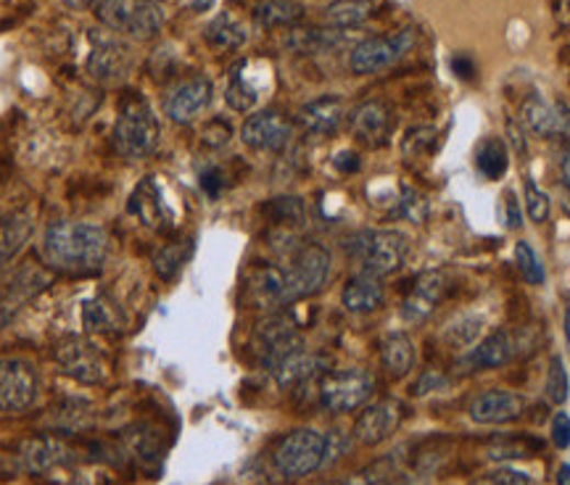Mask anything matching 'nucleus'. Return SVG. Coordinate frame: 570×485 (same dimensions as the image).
Returning a JSON list of instances; mask_svg holds the SVG:
<instances>
[{
    "label": "nucleus",
    "instance_id": "18",
    "mask_svg": "<svg viewBox=\"0 0 570 485\" xmlns=\"http://www.w3.org/2000/svg\"><path fill=\"white\" fill-rule=\"evenodd\" d=\"M447 291V274L442 270H428L423 272L415 283L410 285L407 296L402 301V317L404 323H423L431 314L436 312L438 301L444 298Z\"/></svg>",
    "mask_w": 570,
    "mask_h": 485
},
{
    "label": "nucleus",
    "instance_id": "34",
    "mask_svg": "<svg viewBox=\"0 0 570 485\" xmlns=\"http://www.w3.org/2000/svg\"><path fill=\"white\" fill-rule=\"evenodd\" d=\"M301 16H304V5L297 0H261L254 9V19L267 30L286 27V24L299 22Z\"/></svg>",
    "mask_w": 570,
    "mask_h": 485
},
{
    "label": "nucleus",
    "instance_id": "32",
    "mask_svg": "<svg viewBox=\"0 0 570 485\" xmlns=\"http://www.w3.org/2000/svg\"><path fill=\"white\" fill-rule=\"evenodd\" d=\"M248 61H241L238 67L233 69L231 82H227L225 90V103L238 114H246L259 103V88L248 80Z\"/></svg>",
    "mask_w": 570,
    "mask_h": 485
},
{
    "label": "nucleus",
    "instance_id": "52",
    "mask_svg": "<svg viewBox=\"0 0 570 485\" xmlns=\"http://www.w3.org/2000/svg\"><path fill=\"white\" fill-rule=\"evenodd\" d=\"M201 188H204L209 195H220V190H222V172H220V169H209V172L201 174Z\"/></svg>",
    "mask_w": 570,
    "mask_h": 485
},
{
    "label": "nucleus",
    "instance_id": "16",
    "mask_svg": "<svg viewBox=\"0 0 570 485\" xmlns=\"http://www.w3.org/2000/svg\"><path fill=\"white\" fill-rule=\"evenodd\" d=\"M521 124L526 133L539 137L570 135V109L566 103H549L541 95H528L521 103Z\"/></svg>",
    "mask_w": 570,
    "mask_h": 485
},
{
    "label": "nucleus",
    "instance_id": "24",
    "mask_svg": "<svg viewBox=\"0 0 570 485\" xmlns=\"http://www.w3.org/2000/svg\"><path fill=\"white\" fill-rule=\"evenodd\" d=\"M346 116V106L338 95H320L301 106L299 124L310 135H333Z\"/></svg>",
    "mask_w": 570,
    "mask_h": 485
},
{
    "label": "nucleus",
    "instance_id": "44",
    "mask_svg": "<svg viewBox=\"0 0 570 485\" xmlns=\"http://www.w3.org/2000/svg\"><path fill=\"white\" fill-rule=\"evenodd\" d=\"M399 214L407 216L415 225H423L425 216H428V199H425L423 193H417V190L404 188L402 201H399Z\"/></svg>",
    "mask_w": 570,
    "mask_h": 485
},
{
    "label": "nucleus",
    "instance_id": "56",
    "mask_svg": "<svg viewBox=\"0 0 570 485\" xmlns=\"http://www.w3.org/2000/svg\"><path fill=\"white\" fill-rule=\"evenodd\" d=\"M562 330H566V343L570 351V298H566V314H562Z\"/></svg>",
    "mask_w": 570,
    "mask_h": 485
},
{
    "label": "nucleus",
    "instance_id": "26",
    "mask_svg": "<svg viewBox=\"0 0 570 485\" xmlns=\"http://www.w3.org/2000/svg\"><path fill=\"white\" fill-rule=\"evenodd\" d=\"M340 301H344L346 312L351 314H370L383 306L385 301V287L380 283V278H372V274H354L349 283L344 285V293H340Z\"/></svg>",
    "mask_w": 570,
    "mask_h": 485
},
{
    "label": "nucleus",
    "instance_id": "49",
    "mask_svg": "<svg viewBox=\"0 0 570 485\" xmlns=\"http://www.w3.org/2000/svg\"><path fill=\"white\" fill-rule=\"evenodd\" d=\"M552 443L557 449H568L570 445V417L566 411H557L552 417Z\"/></svg>",
    "mask_w": 570,
    "mask_h": 485
},
{
    "label": "nucleus",
    "instance_id": "61",
    "mask_svg": "<svg viewBox=\"0 0 570 485\" xmlns=\"http://www.w3.org/2000/svg\"><path fill=\"white\" fill-rule=\"evenodd\" d=\"M568 11H570V0H568Z\"/></svg>",
    "mask_w": 570,
    "mask_h": 485
},
{
    "label": "nucleus",
    "instance_id": "27",
    "mask_svg": "<svg viewBox=\"0 0 570 485\" xmlns=\"http://www.w3.org/2000/svg\"><path fill=\"white\" fill-rule=\"evenodd\" d=\"M32 233H35V222L27 212H14L0 216V267L14 261L24 251Z\"/></svg>",
    "mask_w": 570,
    "mask_h": 485
},
{
    "label": "nucleus",
    "instance_id": "14",
    "mask_svg": "<svg viewBox=\"0 0 570 485\" xmlns=\"http://www.w3.org/2000/svg\"><path fill=\"white\" fill-rule=\"evenodd\" d=\"M293 137V122L283 111H259L241 127V140L254 150H283Z\"/></svg>",
    "mask_w": 570,
    "mask_h": 485
},
{
    "label": "nucleus",
    "instance_id": "53",
    "mask_svg": "<svg viewBox=\"0 0 570 485\" xmlns=\"http://www.w3.org/2000/svg\"><path fill=\"white\" fill-rule=\"evenodd\" d=\"M333 163H336L338 172L351 174V172H357V169H359V156L351 154V150H344V154L336 156V161H333Z\"/></svg>",
    "mask_w": 570,
    "mask_h": 485
},
{
    "label": "nucleus",
    "instance_id": "9",
    "mask_svg": "<svg viewBox=\"0 0 570 485\" xmlns=\"http://www.w3.org/2000/svg\"><path fill=\"white\" fill-rule=\"evenodd\" d=\"M331 278V253L320 243H310L293 257L291 270H286V306L293 301L320 293Z\"/></svg>",
    "mask_w": 570,
    "mask_h": 485
},
{
    "label": "nucleus",
    "instance_id": "22",
    "mask_svg": "<svg viewBox=\"0 0 570 485\" xmlns=\"http://www.w3.org/2000/svg\"><path fill=\"white\" fill-rule=\"evenodd\" d=\"M45 285H48V274L37 270V267H24V270L11 280L9 287L0 293V327L9 325L11 319L16 317V312L22 309L32 296H37Z\"/></svg>",
    "mask_w": 570,
    "mask_h": 485
},
{
    "label": "nucleus",
    "instance_id": "31",
    "mask_svg": "<svg viewBox=\"0 0 570 485\" xmlns=\"http://www.w3.org/2000/svg\"><path fill=\"white\" fill-rule=\"evenodd\" d=\"M376 14V3L372 0H333L325 9V22L333 30H354Z\"/></svg>",
    "mask_w": 570,
    "mask_h": 485
},
{
    "label": "nucleus",
    "instance_id": "51",
    "mask_svg": "<svg viewBox=\"0 0 570 485\" xmlns=\"http://www.w3.org/2000/svg\"><path fill=\"white\" fill-rule=\"evenodd\" d=\"M504 216H507L510 229L523 227V208H521V203H517L515 193H507V199H504Z\"/></svg>",
    "mask_w": 570,
    "mask_h": 485
},
{
    "label": "nucleus",
    "instance_id": "54",
    "mask_svg": "<svg viewBox=\"0 0 570 485\" xmlns=\"http://www.w3.org/2000/svg\"><path fill=\"white\" fill-rule=\"evenodd\" d=\"M507 135H510V140H513V146H515V150L517 154H526V140H523V133H521V127H517L515 122H507Z\"/></svg>",
    "mask_w": 570,
    "mask_h": 485
},
{
    "label": "nucleus",
    "instance_id": "19",
    "mask_svg": "<svg viewBox=\"0 0 570 485\" xmlns=\"http://www.w3.org/2000/svg\"><path fill=\"white\" fill-rule=\"evenodd\" d=\"M517 353V338L513 330L507 327H500V330L489 332L476 349H470L465 353V359L460 364L462 372H476V370H496V366H504Z\"/></svg>",
    "mask_w": 570,
    "mask_h": 485
},
{
    "label": "nucleus",
    "instance_id": "1",
    "mask_svg": "<svg viewBox=\"0 0 570 485\" xmlns=\"http://www.w3.org/2000/svg\"><path fill=\"white\" fill-rule=\"evenodd\" d=\"M43 257L58 272L88 278L107 264L109 235L88 222H54L43 235Z\"/></svg>",
    "mask_w": 570,
    "mask_h": 485
},
{
    "label": "nucleus",
    "instance_id": "12",
    "mask_svg": "<svg viewBox=\"0 0 570 485\" xmlns=\"http://www.w3.org/2000/svg\"><path fill=\"white\" fill-rule=\"evenodd\" d=\"M133 69V50L120 37L111 35H93L90 41V56H88V75L96 82L116 84Z\"/></svg>",
    "mask_w": 570,
    "mask_h": 485
},
{
    "label": "nucleus",
    "instance_id": "2",
    "mask_svg": "<svg viewBox=\"0 0 570 485\" xmlns=\"http://www.w3.org/2000/svg\"><path fill=\"white\" fill-rule=\"evenodd\" d=\"M410 240L399 229H362L349 240V257L362 274L389 278L407 261Z\"/></svg>",
    "mask_w": 570,
    "mask_h": 485
},
{
    "label": "nucleus",
    "instance_id": "62",
    "mask_svg": "<svg viewBox=\"0 0 570 485\" xmlns=\"http://www.w3.org/2000/svg\"><path fill=\"white\" fill-rule=\"evenodd\" d=\"M159 3H161V0H159Z\"/></svg>",
    "mask_w": 570,
    "mask_h": 485
},
{
    "label": "nucleus",
    "instance_id": "48",
    "mask_svg": "<svg viewBox=\"0 0 570 485\" xmlns=\"http://www.w3.org/2000/svg\"><path fill=\"white\" fill-rule=\"evenodd\" d=\"M227 140H231V124H225L222 120H214L204 129V143H206V146L222 148Z\"/></svg>",
    "mask_w": 570,
    "mask_h": 485
},
{
    "label": "nucleus",
    "instance_id": "47",
    "mask_svg": "<svg viewBox=\"0 0 570 485\" xmlns=\"http://www.w3.org/2000/svg\"><path fill=\"white\" fill-rule=\"evenodd\" d=\"M434 135H436L434 127L412 129V133L404 137V146L402 148L407 150V154H423L425 146H428V143H434Z\"/></svg>",
    "mask_w": 570,
    "mask_h": 485
},
{
    "label": "nucleus",
    "instance_id": "50",
    "mask_svg": "<svg viewBox=\"0 0 570 485\" xmlns=\"http://www.w3.org/2000/svg\"><path fill=\"white\" fill-rule=\"evenodd\" d=\"M557 167H560L562 188H566V195H568V201H570V137H562L560 156H557Z\"/></svg>",
    "mask_w": 570,
    "mask_h": 485
},
{
    "label": "nucleus",
    "instance_id": "60",
    "mask_svg": "<svg viewBox=\"0 0 570 485\" xmlns=\"http://www.w3.org/2000/svg\"><path fill=\"white\" fill-rule=\"evenodd\" d=\"M323 485H349V483H323Z\"/></svg>",
    "mask_w": 570,
    "mask_h": 485
},
{
    "label": "nucleus",
    "instance_id": "37",
    "mask_svg": "<svg viewBox=\"0 0 570 485\" xmlns=\"http://www.w3.org/2000/svg\"><path fill=\"white\" fill-rule=\"evenodd\" d=\"M338 32H320V30H293L288 32L286 45L297 54H320V50L336 45Z\"/></svg>",
    "mask_w": 570,
    "mask_h": 485
},
{
    "label": "nucleus",
    "instance_id": "30",
    "mask_svg": "<svg viewBox=\"0 0 570 485\" xmlns=\"http://www.w3.org/2000/svg\"><path fill=\"white\" fill-rule=\"evenodd\" d=\"M323 366H325V359L317 357V353L306 351L304 346V349L293 353V357H288L286 362L272 372V377L278 380V385H283V388H293V385L310 383L312 377H317L320 372H323Z\"/></svg>",
    "mask_w": 570,
    "mask_h": 485
},
{
    "label": "nucleus",
    "instance_id": "55",
    "mask_svg": "<svg viewBox=\"0 0 570 485\" xmlns=\"http://www.w3.org/2000/svg\"><path fill=\"white\" fill-rule=\"evenodd\" d=\"M64 3H67L71 11H85V9H93L96 11V5L101 3V0H64Z\"/></svg>",
    "mask_w": 570,
    "mask_h": 485
},
{
    "label": "nucleus",
    "instance_id": "21",
    "mask_svg": "<svg viewBox=\"0 0 570 485\" xmlns=\"http://www.w3.org/2000/svg\"><path fill=\"white\" fill-rule=\"evenodd\" d=\"M351 133L357 140H362L365 146H383L391 137L394 129V114L385 106L383 101H367L362 106H357L349 116Z\"/></svg>",
    "mask_w": 570,
    "mask_h": 485
},
{
    "label": "nucleus",
    "instance_id": "10",
    "mask_svg": "<svg viewBox=\"0 0 570 485\" xmlns=\"http://www.w3.org/2000/svg\"><path fill=\"white\" fill-rule=\"evenodd\" d=\"M41 377L35 366L24 359H0V411L3 415H22L37 402Z\"/></svg>",
    "mask_w": 570,
    "mask_h": 485
},
{
    "label": "nucleus",
    "instance_id": "40",
    "mask_svg": "<svg viewBox=\"0 0 570 485\" xmlns=\"http://www.w3.org/2000/svg\"><path fill=\"white\" fill-rule=\"evenodd\" d=\"M544 391H547V398L557 406H562L568 402V393H570V380H568V370H566V362H562V357H555L549 359V370H547V385H544Z\"/></svg>",
    "mask_w": 570,
    "mask_h": 485
},
{
    "label": "nucleus",
    "instance_id": "57",
    "mask_svg": "<svg viewBox=\"0 0 570 485\" xmlns=\"http://www.w3.org/2000/svg\"><path fill=\"white\" fill-rule=\"evenodd\" d=\"M557 485H570V464H562V467L557 470Z\"/></svg>",
    "mask_w": 570,
    "mask_h": 485
},
{
    "label": "nucleus",
    "instance_id": "17",
    "mask_svg": "<svg viewBox=\"0 0 570 485\" xmlns=\"http://www.w3.org/2000/svg\"><path fill=\"white\" fill-rule=\"evenodd\" d=\"M526 411V398L515 391L491 388L476 393L468 406V415L478 425H507L523 417Z\"/></svg>",
    "mask_w": 570,
    "mask_h": 485
},
{
    "label": "nucleus",
    "instance_id": "5",
    "mask_svg": "<svg viewBox=\"0 0 570 485\" xmlns=\"http://www.w3.org/2000/svg\"><path fill=\"white\" fill-rule=\"evenodd\" d=\"M96 16L103 27L130 35L135 41H150L164 27V11L159 0H101Z\"/></svg>",
    "mask_w": 570,
    "mask_h": 485
},
{
    "label": "nucleus",
    "instance_id": "45",
    "mask_svg": "<svg viewBox=\"0 0 570 485\" xmlns=\"http://www.w3.org/2000/svg\"><path fill=\"white\" fill-rule=\"evenodd\" d=\"M470 485H530V475L513 467H500L494 472H487V475L478 477Z\"/></svg>",
    "mask_w": 570,
    "mask_h": 485
},
{
    "label": "nucleus",
    "instance_id": "36",
    "mask_svg": "<svg viewBox=\"0 0 570 485\" xmlns=\"http://www.w3.org/2000/svg\"><path fill=\"white\" fill-rule=\"evenodd\" d=\"M190 257V243H167L154 253V270L161 280H175Z\"/></svg>",
    "mask_w": 570,
    "mask_h": 485
},
{
    "label": "nucleus",
    "instance_id": "11",
    "mask_svg": "<svg viewBox=\"0 0 570 485\" xmlns=\"http://www.w3.org/2000/svg\"><path fill=\"white\" fill-rule=\"evenodd\" d=\"M54 357L62 372L75 383L98 385L107 377V362L101 351L82 336H62L54 346Z\"/></svg>",
    "mask_w": 570,
    "mask_h": 485
},
{
    "label": "nucleus",
    "instance_id": "29",
    "mask_svg": "<svg viewBox=\"0 0 570 485\" xmlns=\"http://www.w3.org/2000/svg\"><path fill=\"white\" fill-rule=\"evenodd\" d=\"M380 362H383L391 377H404L415 370L417 353L407 332H389L383 338V343H380Z\"/></svg>",
    "mask_w": 570,
    "mask_h": 485
},
{
    "label": "nucleus",
    "instance_id": "25",
    "mask_svg": "<svg viewBox=\"0 0 570 485\" xmlns=\"http://www.w3.org/2000/svg\"><path fill=\"white\" fill-rule=\"evenodd\" d=\"M248 296L259 309H278L286 306V270L272 264H261L248 274Z\"/></svg>",
    "mask_w": 570,
    "mask_h": 485
},
{
    "label": "nucleus",
    "instance_id": "23",
    "mask_svg": "<svg viewBox=\"0 0 570 485\" xmlns=\"http://www.w3.org/2000/svg\"><path fill=\"white\" fill-rule=\"evenodd\" d=\"M127 208H130V214L141 222V225L156 229V233H161V229L169 227L167 206H164L161 190H159V185H156L154 177H146V180H143L141 185L133 190Z\"/></svg>",
    "mask_w": 570,
    "mask_h": 485
},
{
    "label": "nucleus",
    "instance_id": "15",
    "mask_svg": "<svg viewBox=\"0 0 570 485\" xmlns=\"http://www.w3.org/2000/svg\"><path fill=\"white\" fill-rule=\"evenodd\" d=\"M402 417H404V406L394 402V398H383V402L365 406L362 415H359L357 422H354V430H351L354 441L362 445L383 443L385 438L394 436L399 425H402Z\"/></svg>",
    "mask_w": 570,
    "mask_h": 485
},
{
    "label": "nucleus",
    "instance_id": "59",
    "mask_svg": "<svg viewBox=\"0 0 570 485\" xmlns=\"http://www.w3.org/2000/svg\"><path fill=\"white\" fill-rule=\"evenodd\" d=\"M378 485H417L415 481H407V477H399V481H389V483H378Z\"/></svg>",
    "mask_w": 570,
    "mask_h": 485
},
{
    "label": "nucleus",
    "instance_id": "46",
    "mask_svg": "<svg viewBox=\"0 0 570 485\" xmlns=\"http://www.w3.org/2000/svg\"><path fill=\"white\" fill-rule=\"evenodd\" d=\"M449 385V380L442 375V372L436 370H425L421 380H417L415 385H412V393L415 396H423V393H434V391H444Z\"/></svg>",
    "mask_w": 570,
    "mask_h": 485
},
{
    "label": "nucleus",
    "instance_id": "20",
    "mask_svg": "<svg viewBox=\"0 0 570 485\" xmlns=\"http://www.w3.org/2000/svg\"><path fill=\"white\" fill-rule=\"evenodd\" d=\"M69 459V443L58 436H35L19 445V462L30 475H45V472L64 467Z\"/></svg>",
    "mask_w": 570,
    "mask_h": 485
},
{
    "label": "nucleus",
    "instance_id": "41",
    "mask_svg": "<svg viewBox=\"0 0 570 485\" xmlns=\"http://www.w3.org/2000/svg\"><path fill=\"white\" fill-rule=\"evenodd\" d=\"M275 225H301L304 222V203L293 195H283V199H272L265 206Z\"/></svg>",
    "mask_w": 570,
    "mask_h": 485
},
{
    "label": "nucleus",
    "instance_id": "3",
    "mask_svg": "<svg viewBox=\"0 0 570 485\" xmlns=\"http://www.w3.org/2000/svg\"><path fill=\"white\" fill-rule=\"evenodd\" d=\"M159 120L146 98L127 95L120 103V116L114 124L116 150L127 159H146L159 146Z\"/></svg>",
    "mask_w": 570,
    "mask_h": 485
},
{
    "label": "nucleus",
    "instance_id": "8",
    "mask_svg": "<svg viewBox=\"0 0 570 485\" xmlns=\"http://www.w3.org/2000/svg\"><path fill=\"white\" fill-rule=\"evenodd\" d=\"M304 349L297 323L288 314H272L254 332V351L267 372H275L288 357Z\"/></svg>",
    "mask_w": 570,
    "mask_h": 485
},
{
    "label": "nucleus",
    "instance_id": "4",
    "mask_svg": "<svg viewBox=\"0 0 570 485\" xmlns=\"http://www.w3.org/2000/svg\"><path fill=\"white\" fill-rule=\"evenodd\" d=\"M272 464L283 481H301L327 464V432L299 428L283 436L272 451Z\"/></svg>",
    "mask_w": 570,
    "mask_h": 485
},
{
    "label": "nucleus",
    "instance_id": "38",
    "mask_svg": "<svg viewBox=\"0 0 570 485\" xmlns=\"http://www.w3.org/2000/svg\"><path fill=\"white\" fill-rule=\"evenodd\" d=\"M541 449V441L534 438H500L487 449V456L491 462H510V459L530 456L534 451Z\"/></svg>",
    "mask_w": 570,
    "mask_h": 485
},
{
    "label": "nucleus",
    "instance_id": "43",
    "mask_svg": "<svg viewBox=\"0 0 570 485\" xmlns=\"http://www.w3.org/2000/svg\"><path fill=\"white\" fill-rule=\"evenodd\" d=\"M478 330H481V319L460 317L447 327V332H444V336H447V340H451L457 349H468V346H473Z\"/></svg>",
    "mask_w": 570,
    "mask_h": 485
},
{
    "label": "nucleus",
    "instance_id": "42",
    "mask_svg": "<svg viewBox=\"0 0 570 485\" xmlns=\"http://www.w3.org/2000/svg\"><path fill=\"white\" fill-rule=\"evenodd\" d=\"M549 208H552V203H549V195L544 193V190L536 185L530 177H526V212L530 216V222H536V225L547 222Z\"/></svg>",
    "mask_w": 570,
    "mask_h": 485
},
{
    "label": "nucleus",
    "instance_id": "13",
    "mask_svg": "<svg viewBox=\"0 0 570 485\" xmlns=\"http://www.w3.org/2000/svg\"><path fill=\"white\" fill-rule=\"evenodd\" d=\"M214 84L209 77L195 75L175 84L164 98V114L169 116L175 124H190L195 116L204 114V109L212 103Z\"/></svg>",
    "mask_w": 570,
    "mask_h": 485
},
{
    "label": "nucleus",
    "instance_id": "35",
    "mask_svg": "<svg viewBox=\"0 0 570 485\" xmlns=\"http://www.w3.org/2000/svg\"><path fill=\"white\" fill-rule=\"evenodd\" d=\"M476 163H478V172L489 177V180H500V177L507 172L510 154L500 137H489V140L481 143V148H478L476 154Z\"/></svg>",
    "mask_w": 570,
    "mask_h": 485
},
{
    "label": "nucleus",
    "instance_id": "33",
    "mask_svg": "<svg viewBox=\"0 0 570 485\" xmlns=\"http://www.w3.org/2000/svg\"><path fill=\"white\" fill-rule=\"evenodd\" d=\"M204 37L206 43L214 45L217 50H235L246 43L248 32L233 14H220L214 16L212 24H209Z\"/></svg>",
    "mask_w": 570,
    "mask_h": 485
},
{
    "label": "nucleus",
    "instance_id": "39",
    "mask_svg": "<svg viewBox=\"0 0 570 485\" xmlns=\"http://www.w3.org/2000/svg\"><path fill=\"white\" fill-rule=\"evenodd\" d=\"M515 264L528 285H544L547 274H544V264H541L539 253L530 248V243H526V240L515 243Z\"/></svg>",
    "mask_w": 570,
    "mask_h": 485
},
{
    "label": "nucleus",
    "instance_id": "28",
    "mask_svg": "<svg viewBox=\"0 0 570 485\" xmlns=\"http://www.w3.org/2000/svg\"><path fill=\"white\" fill-rule=\"evenodd\" d=\"M82 325L88 332H101V336H116L124 330V312L114 298L96 296L85 301Z\"/></svg>",
    "mask_w": 570,
    "mask_h": 485
},
{
    "label": "nucleus",
    "instance_id": "6",
    "mask_svg": "<svg viewBox=\"0 0 570 485\" xmlns=\"http://www.w3.org/2000/svg\"><path fill=\"white\" fill-rule=\"evenodd\" d=\"M376 391V377L367 370H338L327 372L320 380V404L333 415H346V411L362 409V406L372 398Z\"/></svg>",
    "mask_w": 570,
    "mask_h": 485
},
{
    "label": "nucleus",
    "instance_id": "7",
    "mask_svg": "<svg viewBox=\"0 0 570 485\" xmlns=\"http://www.w3.org/2000/svg\"><path fill=\"white\" fill-rule=\"evenodd\" d=\"M415 30H396L391 35L367 37L351 48L349 69L354 75H376V71L394 67L399 58H404L415 48Z\"/></svg>",
    "mask_w": 570,
    "mask_h": 485
},
{
    "label": "nucleus",
    "instance_id": "58",
    "mask_svg": "<svg viewBox=\"0 0 570 485\" xmlns=\"http://www.w3.org/2000/svg\"><path fill=\"white\" fill-rule=\"evenodd\" d=\"M212 3H214V0H190V9L206 11V9H212Z\"/></svg>",
    "mask_w": 570,
    "mask_h": 485
}]
</instances>
